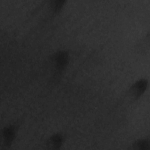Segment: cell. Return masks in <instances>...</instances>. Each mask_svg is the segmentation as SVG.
<instances>
[{
  "mask_svg": "<svg viewBox=\"0 0 150 150\" xmlns=\"http://www.w3.org/2000/svg\"><path fill=\"white\" fill-rule=\"evenodd\" d=\"M147 145H148V143L145 139L137 141L134 144V146H138L139 149H145V146Z\"/></svg>",
  "mask_w": 150,
  "mask_h": 150,
  "instance_id": "cell-6",
  "label": "cell"
},
{
  "mask_svg": "<svg viewBox=\"0 0 150 150\" xmlns=\"http://www.w3.org/2000/svg\"><path fill=\"white\" fill-rule=\"evenodd\" d=\"M16 131L17 126L15 124L8 125L2 129V138L4 145L9 146L12 144L15 139Z\"/></svg>",
  "mask_w": 150,
  "mask_h": 150,
  "instance_id": "cell-1",
  "label": "cell"
},
{
  "mask_svg": "<svg viewBox=\"0 0 150 150\" xmlns=\"http://www.w3.org/2000/svg\"><path fill=\"white\" fill-rule=\"evenodd\" d=\"M147 81L145 79L138 80L131 86V93L135 97H139L144 93Z\"/></svg>",
  "mask_w": 150,
  "mask_h": 150,
  "instance_id": "cell-2",
  "label": "cell"
},
{
  "mask_svg": "<svg viewBox=\"0 0 150 150\" xmlns=\"http://www.w3.org/2000/svg\"><path fill=\"white\" fill-rule=\"evenodd\" d=\"M65 2V1H54L52 3L53 10L56 12L59 11L62 9Z\"/></svg>",
  "mask_w": 150,
  "mask_h": 150,
  "instance_id": "cell-5",
  "label": "cell"
},
{
  "mask_svg": "<svg viewBox=\"0 0 150 150\" xmlns=\"http://www.w3.org/2000/svg\"><path fill=\"white\" fill-rule=\"evenodd\" d=\"M68 54L64 51H60L55 54L53 59L58 70H60L65 67L68 62Z\"/></svg>",
  "mask_w": 150,
  "mask_h": 150,
  "instance_id": "cell-3",
  "label": "cell"
},
{
  "mask_svg": "<svg viewBox=\"0 0 150 150\" xmlns=\"http://www.w3.org/2000/svg\"><path fill=\"white\" fill-rule=\"evenodd\" d=\"M63 142V137L61 134H56L52 135L49 139V145H52L53 147L57 148L60 146Z\"/></svg>",
  "mask_w": 150,
  "mask_h": 150,
  "instance_id": "cell-4",
  "label": "cell"
}]
</instances>
